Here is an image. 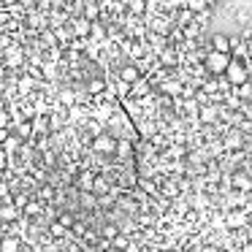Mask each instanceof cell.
Here are the masks:
<instances>
[{
    "label": "cell",
    "mask_w": 252,
    "mask_h": 252,
    "mask_svg": "<svg viewBox=\"0 0 252 252\" xmlns=\"http://www.w3.org/2000/svg\"><path fill=\"white\" fill-rule=\"evenodd\" d=\"M187 8L190 11H203V8H209V0H187Z\"/></svg>",
    "instance_id": "22"
},
{
    "label": "cell",
    "mask_w": 252,
    "mask_h": 252,
    "mask_svg": "<svg viewBox=\"0 0 252 252\" xmlns=\"http://www.w3.org/2000/svg\"><path fill=\"white\" fill-rule=\"evenodd\" d=\"M49 230H52V236H65V230H68V228L60 222V220H57V222H52V228H49Z\"/></svg>",
    "instance_id": "28"
},
{
    "label": "cell",
    "mask_w": 252,
    "mask_h": 252,
    "mask_svg": "<svg viewBox=\"0 0 252 252\" xmlns=\"http://www.w3.org/2000/svg\"><path fill=\"white\" fill-rule=\"evenodd\" d=\"M203 63H206V71H209V73H214V76H222V73L228 71V65H230V57H228V52L212 49Z\"/></svg>",
    "instance_id": "1"
},
{
    "label": "cell",
    "mask_w": 252,
    "mask_h": 252,
    "mask_svg": "<svg viewBox=\"0 0 252 252\" xmlns=\"http://www.w3.org/2000/svg\"><path fill=\"white\" fill-rule=\"evenodd\" d=\"M120 79L127 82V84H136L138 79H141V73H138L136 65H125V68H120Z\"/></svg>",
    "instance_id": "10"
},
{
    "label": "cell",
    "mask_w": 252,
    "mask_h": 252,
    "mask_svg": "<svg viewBox=\"0 0 252 252\" xmlns=\"http://www.w3.org/2000/svg\"><path fill=\"white\" fill-rule=\"evenodd\" d=\"M19 250H22V239H19L17 233L0 239V252H19Z\"/></svg>",
    "instance_id": "6"
},
{
    "label": "cell",
    "mask_w": 252,
    "mask_h": 252,
    "mask_svg": "<svg viewBox=\"0 0 252 252\" xmlns=\"http://www.w3.org/2000/svg\"><path fill=\"white\" fill-rule=\"evenodd\" d=\"M117 158H122V160L133 158V138H120L117 141Z\"/></svg>",
    "instance_id": "9"
},
{
    "label": "cell",
    "mask_w": 252,
    "mask_h": 252,
    "mask_svg": "<svg viewBox=\"0 0 252 252\" xmlns=\"http://www.w3.org/2000/svg\"><path fill=\"white\" fill-rule=\"evenodd\" d=\"M90 30H93V22H90L87 17H82V19H76V22H73V33L82 35V38H87Z\"/></svg>",
    "instance_id": "12"
},
{
    "label": "cell",
    "mask_w": 252,
    "mask_h": 252,
    "mask_svg": "<svg viewBox=\"0 0 252 252\" xmlns=\"http://www.w3.org/2000/svg\"><path fill=\"white\" fill-rule=\"evenodd\" d=\"M0 49H3V46H0Z\"/></svg>",
    "instance_id": "56"
},
{
    "label": "cell",
    "mask_w": 252,
    "mask_h": 252,
    "mask_svg": "<svg viewBox=\"0 0 252 252\" xmlns=\"http://www.w3.org/2000/svg\"><path fill=\"white\" fill-rule=\"evenodd\" d=\"M8 138V127H0V147H3V141Z\"/></svg>",
    "instance_id": "41"
},
{
    "label": "cell",
    "mask_w": 252,
    "mask_h": 252,
    "mask_svg": "<svg viewBox=\"0 0 252 252\" xmlns=\"http://www.w3.org/2000/svg\"><path fill=\"white\" fill-rule=\"evenodd\" d=\"M163 63H168V65H174V63H176L174 52H168V49H165V52H163Z\"/></svg>",
    "instance_id": "37"
},
{
    "label": "cell",
    "mask_w": 252,
    "mask_h": 252,
    "mask_svg": "<svg viewBox=\"0 0 252 252\" xmlns=\"http://www.w3.org/2000/svg\"><path fill=\"white\" fill-rule=\"evenodd\" d=\"M133 90H136V95H144V93L149 90V84H147V82H144V84H141V82H136V84H133Z\"/></svg>",
    "instance_id": "36"
},
{
    "label": "cell",
    "mask_w": 252,
    "mask_h": 252,
    "mask_svg": "<svg viewBox=\"0 0 252 252\" xmlns=\"http://www.w3.org/2000/svg\"><path fill=\"white\" fill-rule=\"evenodd\" d=\"M155 30H158V33H168V22H163V19H155Z\"/></svg>",
    "instance_id": "32"
},
{
    "label": "cell",
    "mask_w": 252,
    "mask_h": 252,
    "mask_svg": "<svg viewBox=\"0 0 252 252\" xmlns=\"http://www.w3.org/2000/svg\"><path fill=\"white\" fill-rule=\"evenodd\" d=\"M8 125H11V114L6 109H0V127H8Z\"/></svg>",
    "instance_id": "30"
},
{
    "label": "cell",
    "mask_w": 252,
    "mask_h": 252,
    "mask_svg": "<svg viewBox=\"0 0 252 252\" xmlns=\"http://www.w3.org/2000/svg\"><path fill=\"white\" fill-rule=\"evenodd\" d=\"M130 11H133V14H141V11H144V0H133V3H130Z\"/></svg>",
    "instance_id": "35"
},
{
    "label": "cell",
    "mask_w": 252,
    "mask_h": 252,
    "mask_svg": "<svg viewBox=\"0 0 252 252\" xmlns=\"http://www.w3.org/2000/svg\"><path fill=\"white\" fill-rule=\"evenodd\" d=\"M57 220H60V222L65 225V228H73V225H76V217H73V214H68V212H63Z\"/></svg>",
    "instance_id": "27"
},
{
    "label": "cell",
    "mask_w": 252,
    "mask_h": 252,
    "mask_svg": "<svg viewBox=\"0 0 252 252\" xmlns=\"http://www.w3.org/2000/svg\"><path fill=\"white\" fill-rule=\"evenodd\" d=\"M228 106H239V95H228Z\"/></svg>",
    "instance_id": "44"
},
{
    "label": "cell",
    "mask_w": 252,
    "mask_h": 252,
    "mask_svg": "<svg viewBox=\"0 0 252 252\" xmlns=\"http://www.w3.org/2000/svg\"><path fill=\"white\" fill-rule=\"evenodd\" d=\"M163 90H165L168 95H179V93H185L179 82H163Z\"/></svg>",
    "instance_id": "21"
},
{
    "label": "cell",
    "mask_w": 252,
    "mask_h": 252,
    "mask_svg": "<svg viewBox=\"0 0 252 252\" xmlns=\"http://www.w3.org/2000/svg\"><path fill=\"white\" fill-rule=\"evenodd\" d=\"M90 35H93V38H103V35H106V28L98 22V19L93 22V30H90Z\"/></svg>",
    "instance_id": "24"
},
{
    "label": "cell",
    "mask_w": 252,
    "mask_h": 252,
    "mask_svg": "<svg viewBox=\"0 0 252 252\" xmlns=\"http://www.w3.org/2000/svg\"><path fill=\"white\" fill-rule=\"evenodd\" d=\"M220 252H230V250H220Z\"/></svg>",
    "instance_id": "55"
},
{
    "label": "cell",
    "mask_w": 252,
    "mask_h": 252,
    "mask_svg": "<svg viewBox=\"0 0 252 252\" xmlns=\"http://www.w3.org/2000/svg\"><path fill=\"white\" fill-rule=\"evenodd\" d=\"M247 19H250V14H247V11H239V14H236V22H241V25H244Z\"/></svg>",
    "instance_id": "40"
},
{
    "label": "cell",
    "mask_w": 252,
    "mask_h": 252,
    "mask_svg": "<svg viewBox=\"0 0 252 252\" xmlns=\"http://www.w3.org/2000/svg\"><path fill=\"white\" fill-rule=\"evenodd\" d=\"M182 35H185L187 41H195L198 35H201V25H198V22H187L185 28H182Z\"/></svg>",
    "instance_id": "14"
},
{
    "label": "cell",
    "mask_w": 252,
    "mask_h": 252,
    "mask_svg": "<svg viewBox=\"0 0 252 252\" xmlns=\"http://www.w3.org/2000/svg\"><path fill=\"white\" fill-rule=\"evenodd\" d=\"M17 147H19V138L17 136H8L6 141H3V152H6L8 158H11V152H17Z\"/></svg>",
    "instance_id": "17"
},
{
    "label": "cell",
    "mask_w": 252,
    "mask_h": 252,
    "mask_svg": "<svg viewBox=\"0 0 252 252\" xmlns=\"http://www.w3.org/2000/svg\"><path fill=\"white\" fill-rule=\"evenodd\" d=\"M0 109H3V98H0Z\"/></svg>",
    "instance_id": "53"
},
{
    "label": "cell",
    "mask_w": 252,
    "mask_h": 252,
    "mask_svg": "<svg viewBox=\"0 0 252 252\" xmlns=\"http://www.w3.org/2000/svg\"><path fill=\"white\" fill-rule=\"evenodd\" d=\"M106 252H122V250H120V247H114V244H111V247H109V250H106Z\"/></svg>",
    "instance_id": "49"
},
{
    "label": "cell",
    "mask_w": 252,
    "mask_h": 252,
    "mask_svg": "<svg viewBox=\"0 0 252 252\" xmlns=\"http://www.w3.org/2000/svg\"><path fill=\"white\" fill-rule=\"evenodd\" d=\"M203 252H214V250H209V247H206V250H203Z\"/></svg>",
    "instance_id": "52"
},
{
    "label": "cell",
    "mask_w": 252,
    "mask_h": 252,
    "mask_svg": "<svg viewBox=\"0 0 252 252\" xmlns=\"http://www.w3.org/2000/svg\"><path fill=\"white\" fill-rule=\"evenodd\" d=\"M103 236H106L109 241H114L117 236H120V228H117V225H106V228H103Z\"/></svg>",
    "instance_id": "26"
},
{
    "label": "cell",
    "mask_w": 252,
    "mask_h": 252,
    "mask_svg": "<svg viewBox=\"0 0 252 252\" xmlns=\"http://www.w3.org/2000/svg\"><path fill=\"white\" fill-rule=\"evenodd\" d=\"M0 3H3V6H6V8H11V6H17L19 0H0Z\"/></svg>",
    "instance_id": "45"
},
{
    "label": "cell",
    "mask_w": 252,
    "mask_h": 252,
    "mask_svg": "<svg viewBox=\"0 0 252 252\" xmlns=\"http://www.w3.org/2000/svg\"><path fill=\"white\" fill-rule=\"evenodd\" d=\"M198 114H201V122H214V114H217V111L214 109H201Z\"/></svg>",
    "instance_id": "29"
},
{
    "label": "cell",
    "mask_w": 252,
    "mask_h": 252,
    "mask_svg": "<svg viewBox=\"0 0 252 252\" xmlns=\"http://www.w3.org/2000/svg\"><path fill=\"white\" fill-rule=\"evenodd\" d=\"M22 60H25V52L19 49V46L8 44L6 49H3V63H6L8 71H11V68H19V65H22Z\"/></svg>",
    "instance_id": "3"
},
{
    "label": "cell",
    "mask_w": 252,
    "mask_h": 252,
    "mask_svg": "<svg viewBox=\"0 0 252 252\" xmlns=\"http://www.w3.org/2000/svg\"><path fill=\"white\" fill-rule=\"evenodd\" d=\"M241 252H252V241H247V244L241 247Z\"/></svg>",
    "instance_id": "48"
},
{
    "label": "cell",
    "mask_w": 252,
    "mask_h": 252,
    "mask_svg": "<svg viewBox=\"0 0 252 252\" xmlns=\"http://www.w3.org/2000/svg\"><path fill=\"white\" fill-rule=\"evenodd\" d=\"M127 241H130V239H125V236H117V239H114V241H111V244H114V247H120V250H122V252H125V247H127Z\"/></svg>",
    "instance_id": "34"
},
{
    "label": "cell",
    "mask_w": 252,
    "mask_h": 252,
    "mask_svg": "<svg viewBox=\"0 0 252 252\" xmlns=\"http://www.w3.org/2000/svg\"><path fill=\"white\" fill-rule=\"evenodd\" d=\"M76 185H79V190H82V192H93L95 174H93V171H82V174H79V179H76Z\"/></svg>",
    "instance_id": "8"
},
{
    "label": "cell",
    "mask_w": 252,
    "mask_h": 252,
    "mask_svg": "<svg viewBox=\"0 0 252 252\" xmlns=\"http://www.w3.org/2000/svg\"><path fill=\"white\" fill-rule=\"evenodd\" d=\"M82 17H87L90 22H95V19L100 17V6H98V3H87V6H84V11H82Z\"/></svg>",
    "instance_id": "15"
},
{
    "label": "cell",
    "mask_w": 252,
    "mask_h": 252,
    "mask_svg": "<svg viewBox=\"0 0 252 252\" xmlns=\"http://www.w3.org/2000/svg\"><path fill=\"white\" fill-rule=\"evenodd\" d=\"M8 195V187L6 185H0V198H6Z\"/></svg>",
    "instance_id": "46"
},
{
    "label": "cell",
    "mask_w": 252,
    "mask_h": 252,
    "mask_svg": "<svg viewBox=\"0 0 252 252\" xmlns=\"http://www.w3.org/2000/svg\"><path fill=\"white\" fill-rule=\"evenodd\" d=\"M241 144H244V138H241L239 133H228V136H225V147L228 149H239Z\"/></svg>",
    "instance_id": "16"
},
{
    "label": "cell",
    "mask_w": 252,
    "mask_h": 252,
    "mask_svg": "<svg viewBox=\"0 0 252 252\" xmlns=\"http://www.w3.org/2000/svg\"><path fill=\"white\" fill-rule=\"evenodd\" d=\"M225 222H228V228H244L250 222V212H230L225 217Z\"/></svg>",
    "instance_id": "7"
},
{
    "label": "cell",
    "mask_w": 252,
    "mask_h": 252,
    "mask_svg": "<svg viewBox=\"0 0 252 252\" xmlns=\"http://www.w3.org/2000/svg\"><path fill=\"white\" fill-rule=\"evenodd\" d=\"M19 252H33V250H30V247H22V250H19ZM35 252H38V250H35Z\"/></svg>",
    "instance_id": "51"
},
{
    "label": "cell",
    "mask_w": 252,
    "mask_h": 252,
    "mask_svg": "<svg viewBox=\"0 0 252 252\" xmlns=\"http://www.w3.org/2000/svg\"><path fill=\"white\" fill-rule=\"evenodd\" d=\"M93 149L100 155H114L117 152V138L114 136H98L93 141Z\"/></svg>",
    "instance_id": "4"
},
{
    "label": "cell",
    "mask_w": 252,
    "mask_h": 252,
    "mask_svg": "<svg viewBox=\"0 0 252 252\" xmlns=\"http://www.w3.org/2000/svg\"><path fill=\"white\" fill-rule=\"evenodd\" d=\"M230 187H236V190H241V192H250L252 190V179L247 174H236L233 179H230Z\"/></svg>",
    "instance_id": "11"
},
{
    "label": "cell",
    "mask_w": 252,
    "mask_h": 252,
    "mask_svg": "<svg viewBox=\"0 0 252 252\" xmlns=\"http://www.w3.org/2000/svg\"><path fill=\"white\" fill-rule=\"evenodd\" d=\"M103 90H106V84L100 82V79H93V82L87 84V93L90 95H103Z\"/></svg>",
    "instance_id": "18"
},
{
    "label": "cell",
    "mask_w": 252,
    "mask_h": 252,
    "mask_svg": "<svg viewBox=\"0 0 252 252\" xmlns=\"http://www.w3.org/2000/svg\"><path fill=\"white\" fill-rule=\"evenodd\" d=\"M60 103L63 106H73V103H76V95H73L71 90H63V93H60Z\"/></svg>",
    "instance_id": "23"
},
{
    "label": "cell",
    "mask_w": 252,
    "mask_h": 252,
    "mask_svg": "<svg viewBox=\"0 0 252 252\" xmlns=\"http://www.w3.org/2000/svg\"><path fill=\"white\" fill-rule=\"evenodd\" d=\"M220 3H222V0H209V6H220Z\"/></svg>",
    "instance_id": "50"
},
{
    "label": "cell",
    "mask_w": 252,
    "mask_h": 252,
    "mask_svg": "<svg viewBox=\"0 0 252 252\" xmlns=\"http://www.w3.org/2000/svg\"><path fill=\"white\" fill-rule=\"evenodd\" d=\"M17 217H19V206L14 201L0 203V222H14Z\"/></svg>",
    "instance_id": "5"
},
{
    "label": "cell",
    "mask_w": 252,
    "mask_h": 252,
    "mask_svg": "<svg viewBox=\"0 0 252 252\" xmlns=\"http://www.w3.org/2000/svg\"><path fill=\"white\" fill-rule=\"evenodd\" d=\"M25 214H28V217H33V214L38 217V214H41V203L38 201H28V203H25Z\"/></svg>",
    "instance_id": "20"
},
{
    "label": "cell",
    "mask_w": 252,
    "mask_h": 252,
    "mask_svg": "<svg viewBox=\"0 0 252 252\" xmlns=\"http://www.w3.org/2000/svg\"><path fill=\"white\" fill-rule=\"evenodd\" d=\"M93 192H98V195L109 192V182H106L103 176H95V187H93Z\"/></svg>",
    "instance_id": "19"
},
{
    "label": "cell",
    "mask_w": 252,
    "mask_h": 252,
    "mask_svg": "<svg viewBox=\"0 0 252 252\" xmlns=\"http://www.w3.org/2000/svg\"><path fill=\"white\" fill-rule=\"evenodd\" d=\"M111 203H114V201H111V198H109V195H103V198H100V206H106V209H109V206H111Z\"/></svg>",
    "instance_id": "43"
},
{
    "label": "cell",
    "mask_w": 252,
    "mask_h": 252,
    "mask_svg": "<svg viewBox=\"0 0 252 252\" xmlns=\"http://www.w3.org/2000/svg\"><path fill=\"white\" fill-rule=\"evenodd\" d=\"M8 165H11V160H8V155H6V152H0V174H3V171H6Z\"/></svg>",
    "instance_id": "33"
},
{
    "label": "cell",
    "mask_w": 252,
    "mask_h": 252,
    "mask_svg": "<svg viewBox=\"0 0 252 252\" xmlns=\"http://www.w3.org/2000/svg\"><path fill=\"white\" fill-rule=\"evenodd\" d=\"M236 95H239V98H250V95H252V87H250V84H239V93H236Z\"/></svg>",
    "instance_id": "31"
},
{
    "label": "cell",
    "mask_w": 252,
    "mask_h": 252,
    "mask_svg": "<svg viewBox=\"0 0 252 252\" xmlns=\"http://www.w3.org/2000/svg\"><path fill=\"white\" fill-rule=\"evenodd\" d=\"M212 49H217V52H230V38L228 35H222V33H217L212 38Z\"/></svg>",
    "instance_id": "13"
},
{
    "label": "cell",
    "mask_w": 252,
    "mask_h": 252,
    "mask_svg": "<svg viewBox=\"0 0 252 252\" xmlns=\"http://www.w3.org/2000/svg\"><path fill=\"white\" fill-rule=\"evenodd\" d=\"M52 195H55V192H52V187H44V190L38 192V198H44V201H49Z\"/></svg>",
    "instance_id": "38"
},
{
    "label": "cell",
    "mask_w": 252,
    "mask_h": 252,
    "mask_svg": "<svg viewBox=\"0 0 252 252\" xmlns=\"http://www.w3.org/2000/svg\"><path fill=\"white\" fill-rule=\"evenodd\" d=\"M17 133H19V138H28L30 133H33V125H28V122H19V125H17Z\"/></svg>",
    "instance_id": "25"
},
{
    "label": "cell",
    "mask_w": 252,
    "mask_h": 252,
    "mask_svg": "<svg viewBox=\"0 0 252 252\" xmlns=\"http://www.w3.org/2000/svg\"><path fill=\"white\" fill-rule=\"evenodd\" d=\"M225 76H228L230 87H239V84H244L247 79H250V71H247V65H241L239 60L230 57V65H228V71H225Z\"/></svg>",
    "instance_id": "2"
},
{
    "label": "cell",
    "mask_w": 252,
    "mask_h": 252,
    "mask_svg": "<svg viewBox=\"0 0 252 252\" xmlns=\"http://www.w3.org/2000/svg\"><path fill=\"white\" fill-rule=\"evenodd\" d=\"M3 8H6V6H3V3H0V11H3Z\"/></svg>",
    "instance_id": "54"
},
{
    "label": "cell",
    "mask_w": 252,
    "mask_h": 252,
    "mask_svg": "<svg viewBox=\"0 0 252 252\" xmlns=\"http://www.w3.org/2000/svg\"><path fill=\"white\" fill-rule=\"evenodd\" d=\"M6 71H8L6 65H0V82H3V79H6Z\"/></svg>",
    "instance_id": "47"
},
{
    "label": "cell",
    "mask_w": 252,
    "mask_h": 252,
    "mask_svg": "<svg viewBox=\"0 0 252 252\" xmlns=\"http://www.w3.org/2000/svg\"><path fill=\"white\" fill-rule=\"evenodd\" d=\"M187 111H192V114L198 111V103H195V100H187Z\"/></svg>",
    "instance_id": "42"
},
{
    "label": "cell",
    "mask_w": 252,
    "mask_h": 252,
    "mask_svg": "<svg viewBox=\"0 0 252 252\" xmlns=\"http://www.w3.org/2000/svg\"><path fill=\"white\" fill-rule=\"evenodd\" d=\"M125 252H141V247L136 244V241H127V247H125Z\"/></svg>",
    "instance_id": "39"
}]
</instances>
